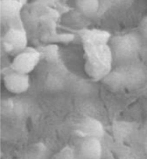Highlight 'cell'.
Listing matches in <instances>:
<instances>
[{"mask_svg": "<svg viewBox=\"0 0 147 159\" xmlns=\"http://www.w3.org/2000/svg\"><path fill=\"white\" fill-rule=\"evenodd\" d=\"M85 53V71L93 80L103 79L111 70L113 55L107 43L83 42Z\"/></svg>", "mask_w": 147, "mask_h": 159, "instance_id": "1", "label": "cell"}, {"mask_svg": "<svg viewBox=\"0 0 147 159\" xmlns=\"http://www.w3.org/2000/svg\"><path fill=\"white\" fill-rule=\"evenodd\" d=\"M41 58V53L36 49L27 48L14 57L11 69L21 73L30 74L34 70Z\"/></svg>", "mask_w": 147, "mask_h": 159, "instance_id": "2", "label": "cell"}, {"mask_svg": "<svg viewBox=\"0 0 147 159\" xmlns=\"http://www.w3.org/2000/svg\"><path fill=\"white\" fill-rule=\"evenodd\" d=\"M2 45L6 52L15 57L27 48L26 34L20 28H11L2 39Z\"/></svg>", "mask_w": 147, "mask_h": 159, "instance_id": "3", "label": "cell"}, {"mask_svg": "<svg viewBox=\"0 0 147 159\" xmlns=\"http://www.w3.org/2000/svg\"><path fill=\"white\" fill-rule=\"evenodd\" d=\"M3 83L7 90L14 94L26 93L30 87L29 74L21 73L12 69L4 74Z\"/></svg>", "mask_w": 147, "mask_h": 159, "instance_id": "4", "label": "cell"}, {"mask_svg": "<svg viewBox=\"0 0 147 159\" xmlns=\"http://www.w3.org/2000/svg\"><path fill=\"white\" fill-rule=\"evenodd\" d=\"M77 133L82 138H96L101 139L104 134L102 123L97 119L86 118L79 124Z\"/></svg>", "mask_w": 147, "mask_h": 159, "instance_id": "5", "label": "cell"}, {"mask_svg": "<svg viewBox=\"0 0 147 159\" xmlns=\"http://www.w3.org/2000/svg\"><path fill=\"white\" fill-rule=\"evenodd\" d=\"M80 151L84 159H99L102 153L100 139L96 138H83L80 143Z\"/></svg>", "mask_w": 147, "mask_h": 159, "instance_id": "6", "label": "cell"}, {"mask_svg": "<svg viewBox=\"0 0 147 159\" xmlns=\"http://www.w3.org/2000/svg\"><path fill=\"white\" fill-rule=\"evenodd\" d=\"M22 8V4L17 0H2L1 15L2 17H13L18 15Z\"/></svg>", "mask_w": 147, "mask_h": 159, "instance_id": "7", "label": "cell"}, {"mask_svg": "<svg viewBox=\"0 0 147 159\" xmlns=\"http://www.w3.org/2000/svg\"><path fill=\"white\" fill-rule=\"evenodd\" d=\"M78 6L85 15H93L99 9V3L98 0H78Z\"/></svg>", "mask_w": 147, "mask_h": 159, "instance_id": "8", "label": "cell"}, {"mask_svg": "<svg viewBox=\"0 0 147 159\" xmlns=\"http://www.w3.org/2000/svg\"><path fill=\"white\" fill-rule=\"evenodd\" d=\"M145 149H146V151H147V139H146V141H145Z\"/></svg>", "mask_w": 147, "mask_h": 159, "instance_id": "9", "label": "cell"}]
</instances>
